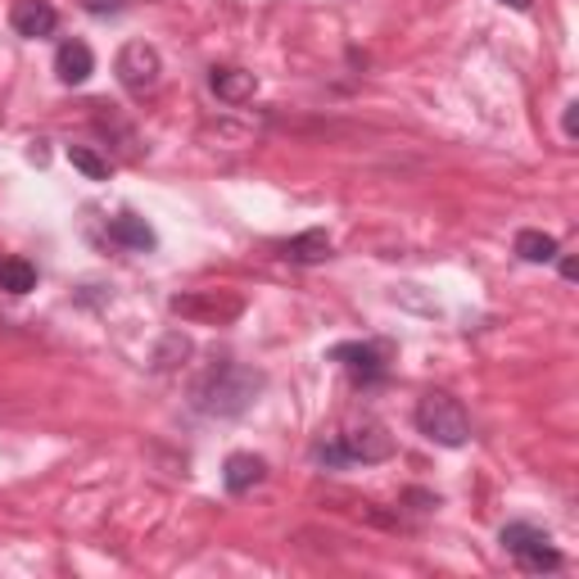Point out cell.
<instances>
[{
  "instance_id": "13",
  "label": "cell",
  "mask_w": 579,
  "mask_h": 579,
  "mask_svg": "<svg viewBox=\"0 0 579 579\" xmlns=\"http://www.w3.org/2000/svg\"><path fill=\"white\" fill-rule=\"evenodd\" d=\"M109 240H118L123 250H136V254H150V250L159 245L155 227L145 222V218H136V213H118V218L109 222Z\"/></svg>"
},
{
  "instance_id": "5",
  "label": "cell",
  "mask_w": 579,
  "mask_h": 579,
  "mask_svg": "<svg viewBox=\"0 0 579 579\" xmlns=\"http://www.w3.org/2000/svg\"><path fill=\"white\" fill-rule=\"evenodd\" d=\"M168 308L177 317H186V322H213V326H222V322H235L240 313H245V299L231 295V290H186V295L168 299Z\"/></svg>"
},
{
  "instance_id": "6",
  "label": "cell",
  "mask_w": 579,
  "mask_h": 579,
  "mask_svg": "<svg viewBox=\"0 0 579 579\" xmlns=\"http://www.w3.org/2000/svg\"><path fill=\"white\" fill-rule=\"evenodd\" d=\"M114 73H118V82H123L131 95H145V91H155V86H159L164 64H159V51H155V45L127 41L123 51H118V60H114Z\"/></svg>"
},
{
  "instance_id": "4",
  "label": "cell",
  "mask_w": 579,
  "mask_h": 579,
  "mask_svg": "<svg viewBox=\"0 0 579 579\" xmlns=\"http://www.w3.org/2000/svg\"><path fill=\"white\" fill-rule=\"evenodd\" d=\"M498 544H503L507 557H516V566L529 570V575H544V570H557V566H561V552L552 548L548 529H539V525H525V520L503 525Z\"/></svg>"
},
{
  "instance_id": "7",
  "label": "cell",
  "mask_w": 579,
  "mask_h": 579,
  "mask_svg": "<svg viewBox=\"0 0 579 579\" xmlns=\"http://www.w3.org/2000/svg\"><path fill=\"white\" fill-rule=\"evenodd\" d=\"M330 362H340L358 385H380L385 371H390V362H385V354H380L376 345H358V340L335 345V349H330Z\"/></svg>"
},
{
  "instance_id": "14",
  "label": "cell",
  "mask_w": 579,
  "mask_h": 579,
  "mask_svg": "<svg viewBox=\"0 0 579 579\" xmlns=\"http://www.w3.org/2000/svg\"><path fill=\"white\" fill-rule=\"evenodd\" d=\"M0 290L6 295H28V290H36V267L28 259H0Z\"/></svg>"
},
{
  "instance_id": "11",
  "label": "cell",
  "mask_w": 579,
  "mask_h": 579,
  "mask_svg": "<svg viewBox=\"0 0 579 579\" xmlns=\"http://www.w3.org/2000/svg\"><path fill=\"white\" fill-rule=\"evenodd\" d=\"M209 86H213L218 101H227V105H245V101H254L259 77H254L250 69H213V73H209Z\"/></svg>"
},
{
  "instance_id": "2",
  "label": "cell",
  "mask_w": 579,
  "mask_h": 579,
  "mask_svg": "<svg viewBox=\"0 0 579 579\" xmlns=\"http://www.w3.org/2000/svg\"><path fill=\"white\" fill-rule=\"evenodd\" d=\"M417 430L425 434L430 444H440V449H462L471 440V421L462 412V403L444 390H430L421 394L417 403Z\"/></svg>"
},
{
  "instance_id": "18",
  "label": "cell",
  "mask_w": 579,
  "mask_h": 579,
  "mask_svg": "<svg viewBox=\"0 0 579 579\" xmlns=\"http://www.w3.org/2000/svg\"><path fill=\"white\" fill-rule=\"evenodd\" d=\"M575 109H579V105L570 101V105H566V136H570V140H575Z\"/></svg>"
},
{
  "instance_id": "20",
  "label": "cell",
  "mask_w": 579,
  "mask_h": 579,
  "mask_svg": "<svg viewBox=\"0 0 579 579\" xmlns=\"http://www.w3.org/2000/svg\"><path fill=\"white\" fill-rule=\"evenodd\" d=\"M507 10H529V0H503Z\"/></svg>"
},
{
  "instance_id": "1",
  "label": "cell",
  "mask_w": 579,
  "mask_h": 579,
  "mask_svg": "<svg viewBox=\"0 0 579 579\" xmlns=\"http://www.w3.org/2000/svg\"><path fill=\"white\" fill-rule=\"evenodd\" d=\"M263 390V371L245 362H218L200 385H196V408L204 417H240L250 412Z\"/></svg>"
},
{
  "instance_id": "8",
  "label": "cell",
  "mask_w": 579,
  "mask_h": 579,
  "mask_svg": "<svg viewBox=\"0 0 579 579\" xmlns=\"http://www.w3.org/2000/svg\"><path fill=\"white\" fill-rule=\"evenodd\" d=\"M10 28L28 41H41V36H51L60 28V14L51 0H14V10H10Z\"/></svg>"
},
{
  "instance_id": "12",
  "label": "cell",
  "mask_w": 579,
  "mask_h": 579,
  "mask_svg": "<svg viewBox=\"0 0 579 579\" xmlns=\"http://www.w3.org/2000/svg\"><path fill=\"white\" fill-rule=\"evenodd\" d=\"M263 475H267V462L254 457V453H231L227 457V471H222V485L227 494H250L254 485H263Z\"/></svg>"
},
{
  "instance_id": "16",
  "label": "cell",
  "mask_w": 579,
  "mask_h": 579,
  "mask_svg": "<svg viewBox=\"0 0 579 579\" xmlns=\"http://www.w3.org/2000/svg\"><path fill=\"white\" fill-rule=\"evenodd\" d=\"M69 164L82 172V177H91V181H105L109 177V159H101L91 150V145H69Z\"/></svg>"
},
{
  "instance_id": "10",
  "label": "cell",
  "mask_w": 579,
  "mask_h": 579,
  "mask_svg": "<svg viewBox=\"0 0 579 579\" xmlns=\"http://www.w3.org/2000/svg\"><path fill=\"white\" fill-rule=\"evenodd\" d=\"M91 73H95V55H91L86 41H64L55 51V77L64 86H82Z\"/></svg>"
},
{
  "instance_id": "19",
  "label": "cell",
  "mask_w": 579,
  "mask_h": 579,
  "mask_svg": "<svg viewBox=\"0 0 579 579\" xmlns=\"http://www.w3.org/2000/svg\"><path fill=\"white\" fill-rule=\"evenodd\" d=\"M561 276L575 281V276H579V263H575V259H561Z\"/></svg>"
},
{
  "instance_id": "9",
  "label": "cell",
  "mask_w": 579,
  "mask_h": 579,
  "mask_svg": "<svg viewBox=\"0 0 579 579\" xmlns=\"http://www.w3.org/2000/svg\"><path fill=\"white\" fill-rule=\"evenodd\" d=\"M276 254H281L285 263H295V267H313V263H326V259L335 254V245H330V235H326L322 227H313V231H299L295 240H285Z\"/></svg>"
},
{
  "instance_id": "15",
  "label": "cell",
  "mask_w": 579,
  "mask_h": 579,
  "mask_svg": "<svg viewBox=\"0 0 579 579\" xmlns=\"http://www.w3.org/2000/svg\"><path fill=\"white\" fill-rule=\"evenodd\" d=\"M516 254L525 263H552L557 259V240L548 231H520L516 235Z\"/></svg>"
},
{
  "instance_id": "3",
  "label": "cell",
  "mask_w": 579,
  "mask_h": 579,
  "mask_svg": "<svg viewBox=\"0 0 579 579\" xmlns=\"http://www.w3.org/2000/svg\"><path fill=\"white\" fill-rule=\"evenodd\" d=\"M390 453H394V440L385 434V425H358V430L340 434V440L313 449V457H317L322 466H354V462L371 466V462H385Z\"/></svg>"
},
{
  "instance_id": "17",
  "label": "cell",
  "mask_w": 579,
  "mask_h": 579,
  "mask_svg": "<svg viewBox=\"0 0 579 579\" xmlns=\"http://www.w3.org/2000/svg\"><path fill=\"white\" fill-rule=\"evenodd\" d=\"M82 6H86V14H95V19H114V14L131 10L136 0H82Z\"/></svg>"
}]
</instances>
